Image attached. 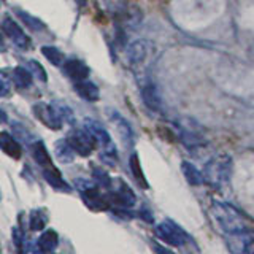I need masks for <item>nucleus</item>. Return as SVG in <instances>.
<instances>
[{
    "label": "nucleus",
    "mask_w": 254,
    "mask_h": 254,
    "mask_svg": "<svg viewBox=\"0 0 254 254\" xmlns=\"http://www.w3.org/2000/svg\"><path fill=\"white\" fill-rule=\"evenodd\" d=\"M27 68L34 73V76H37L40 81H43V83H46L48 81V76H46V70L43 68V65L40 62H37V61H29L27 62Z\"/></svg>",
    "instance_id": "27"
},
{
    "label": "nucleus",
    "mask_w": 254,
    "mask_h": 254,
    "mask_svg": "<svg viewBox=\"0 0 254 254\" xmlns=\"http://www.w3.org/2000/svg\"><path fill=\"white\" fill-rule=\"evenodd\" d=\"M108 198L111 205L121 206V208H130V206H133L135 202H137L132 189L127 186L124 181L119 183V188H115V190H111Z\"/></svg>",
    "instance_id": "10"
},
{
    "label": "nucleus",
    "mask_w": 254,
    "mask_h": 254,
    "mask_svg": "<svg viewBox=\"0 0 254 254\" xmlns=\"http://www.w3.org/2000/svg\"><path fill=\"white\" fill-rule=\"evenodd\" d=\"M54 107L58 108L61 118L64 119V123H71L73 121V111H71L70 107H67L65 103H59V102H53Z\"/></svg>",
    "instance_id": "28"
},
{
    "label": "nucleus",
    "mask_w": 254,
    "mask_h": 254,
    "mask_svg": "<svg viewBox=\"0 0 254 254\" xmlns=\"http://www.w3.org/2000/svg\"><path fill=\"white\" fill-rule=\"evenodd\" d=\"M129 167H130V170L133 173V178L138 181V185L143 186V188H148V183H146V178H145V175H143V170H141V167H140V159L138 156L132 153L130 159H129Z\"/></svg>",
    "instance_id": "25"
},
{
    "label": "nucleus",
    "mask_w": 254,
    "mask_h": 254,
    "mask_svg": "<svg viewBox=\"0 0 254 254\" xmlns=\"http://www.w3.org/2000/svg\"><path fill=\"white\" fill-rule=\"evenodd\" d=\"M54 151H56V156H58V159L61 162L64 164H68L73 161V157H75V149L70 146V143L65 140H59L58 143H56V146H54Z\"/></svg>",
    "instance_id": "21"
},
{
    "label": "nucleus",
    "mask_w": 254,
    "mask_h": 254,
    "mask_svg": "<svg viewBox=\"0 0 254 254\" xmlns=\"http://www.w3.org/2000/svg\"><path fill=\"white\" fill-rule=\"evenodd\" d=\"M62 71L73 83L87 79V78H89V75H91L89 67H87L86 64L83 61H79V59H67L65 62H64V65H62Z\"/></svg>",
    "instance_id": "11"
},
{
    "label": "nucleus",
    "mask_w": 254,
    "mask_h": 254,
    "mask_svg": "<svg viewBox=\"0 0 254 254\" xmlns=\"http://www.w3.org/2000/svg\"><path fill=\"white\" fill-rule=\"evenodd\" d=\"M211 213H213L214 221H216V224L227 237L250 232L248 226L245 224L243 216L232 205L224 203V202H214L211 206Z\"/></svg>",
    "instance_id": "1"
},
{
    "label": "nucleus",
    "mask_w": 254,
    "mask_h": 254,
    "mask_svg": "<svg viewBox=\"0 0 254 254\" xmlns=\"http://www.w3.org/2000/svg\"><path fill=\"white\" fill-rule=\"evenodd\" d=\"M34 113L40 123H43L46 127H50L53 130H59L61 127L65 124L64 119L61 118L58 108L54 107V103H43V102L35 103Z\"/></svg>",
    "instance_id": "7"
},
{
    "label": "nucleus",
    "mask_w": 254,
    "mask_h": 254,
    "mask_svg": "<svg viewBox=\"0 0 254 254\" xmlns=\"http://www.w3.org/2000/svg\"><path fill=\"white\" fill-rule=\"evenodd\" d=\"M42 53H43L45 58L50 61L53 65H56V67L64 65V62H65V58H64L62 51H59L56 46H43Z\"/></svg>",
    "instance_id": "26"
},
{
    "label": "nucleus",
    "mask_w": 254,
    "mask_h": 254,
    "mask_svg": "<svg viewBox=\"0 0 254 254\" xmlns=\"http://www.w3.org/2000/svg\"><path fill=\"white\" fill-rule=\"evenodd\" d=\"M58 243H59V237L54 230H45V232L40 235V238L37 240V251L40 253H51L58 248Z\"/></svg>",
    "instance_id": "18"
},
{
    "label": "nucleus",
    "mask_w": 254,
    "mask_h": 254,
    "mask_svg": "<svg viewBox=\"0 0 254 254\" xmlns=\"http://www.w3.org/2000/svg\"><path fill=\"white\" fill-rule=\"evenodd\" d=\"M76 189H78L79 195H81V198L84 200V203L89 206L91 210L102 211V210H107L111 205L108 195L102 194L99 185H94V183L87 181V180H78Z\"/></svg>",
    "instance_id": "4"
},
{
    "label": "nucleus",
    "mask_w": 254,
    "mask_h": 254,
    "mask_svg": "<svg viewBox=\"0 0 254 254\" xmlns=\"http://www.w3.org/2000/svg\"><path fill=\"white\" fill-rule=\"evenodd\" d=\"M18 16H19V19H21L24 24H26V27H27V29L34 30V32H43V30H46L45 22H43V21H40L38 18H35V16H32L30 13H26V11L18 10Z\"/></svg>",
    "instance_id": "22"
},
{
    "label": "nucleus",
    "mask_w": 254,
    "mask_h": 254,
    "mask_svg": "<svg viewBox=\"0 0 254 254\" xmlns=\"http://www.w3.org/2000/svg\"><path fill=\"white\" fill-rule=\"evenodd\" d=\"M13 242H14V245H16V248L21 250V245H22V242H24V234L21 232V229H19V227H14V229H13Z\"/></svg>",
    "instance_id": "30"
},
{
    "label": "nucleus",
    "mask_w": 254,
    "mask_h": 254,
    "mask_svg": "<svg viewBox=\"0 0 254 254\" xmlns=\"http://www.w3.org/2000/svg\"><path fill=\"white\" fill-rule=\"evenodd\" d=\"M43 177L46 180L48 185H51L54 189H58V190H65V192H70V186H68V183L62 178V175L61 172L56 169L54 165L51 167H46V169H43Z\"/></svg>",
    "instance_id": "16"
},
{
    "label": "nucleus",
    "mask_w": 254,
    "mask_h": 254,
    "mask_svg": "<svg viewBox=\"0 0 254 254\" xmlns=\"http://www.w3.org/2000/svg\"><path fill=\"white\" fill-rule=\"evenodd\" d=\"M0 148H2L3 153L11 159H19L22 156V148L18 143V138H16L14 135H10L8 132L0 133Z\"/></svg>",
    "instance_id": "14"
},
{
    "label": "nucleus",
    "mask_w": 254,
    "mask_h": 254,
    "mask_svg": "<svg viewBox=\"0 0 254 254\" xmlns=\"http://www.w3.org/2000/svg\"><path fill=\"white\" fill-rule=\"evenodd\" d=\"M48 222V218L43 210H34L29 216V229L38 232V230H43Z\"/></svg>",
    "instance_id": "23"
},
{
    "label": "nucleus",
    "mask_w": 254,
    "mask_h": 254,
    "mask_svg": "<svg viewBox=\"0 0 254 254\" xmlns=\"http://www.w3.org/2000/svg\"><path fill=\"white\" fill-rule=\"evenodd\" d=\"M75 3H76L79 8H83V6H86V5H87V0H75Z\"/></svg>",
    "instance_id": "32"
},
{
    "label": "nucleus",
    "mask_w": 254,
    "mask_h": 254,
    "mask_svg": "<svg viewBox=\"0 0 254 254\" xmlns=\"http://www.w3.org/2000/svg\"><path fill=\"white\" fill-rule=\"evenodd\" d=\"M29 148H30L32 156H34V159H35V162H37L40 167H42V169H46V167H51V165H53L51 154L48 153V149H46V146L43 145V141L35 140Z\"/></svg>",
    "instance_id": "17"
},
{
    "label": "nucleus",
    "mask_w": 254,
    "mask_h": 254,
    "mask_svg": "<svg viewBox=\"0 0 254 254\" xmlns=\"http://www.w3.org/2000/svg\"><path fill=\"white\" fill-rule=\"evenodd\" d=\"M67 141L70 143V146L75 149V153L79 156H91L94 153V149L97 148V140H95L94 135L86 130L84 127L81 129H73L67 135Z\"/></svg>",
    "instance_id": "5"
},
{
    "label": "nucleus",
    "mask_w": 254,
    "mask_h": 254,
    "mask_svg": "<svg viewBox=\"0 0 254 254\" xmlns=\"http://www.w3.org/2000/svg\"><path fill=\"white\" fill-rule=\"evenodd\" d=\"M32 79H34V73L26 67H14L11 71V83H14V86L19 87V89L30 87Z\"/></svg>",
    "instance_id": "19"
},
{
    "label": "nucleus",
    "mask_w": 254,
    "mask_h": 254,
    "mask_svg": "<svg viewBox=\"0 0 254 254\" xmlns=\"http://www.w3.org/2000/svg\"><path fill=\"white\" fill-rule=\"evenodd\" d=\"M156 235H157V238H161L164 243L170 245V246H183L189 240L188 234L172 219H165L161 222V224H157Z\"/></svg>",
    "instance_id": "6"
},
{
    "label": "nucleus",
    "mask_w": 254,
    "mask_h": 254,
    "mask_svg": "<svg viewBox=\"0 0 254 254\" xmlns=\"http://www.w3.org/2000/svg\"><path fill=\"white\" fill-rule=\"evenodd\" d=\"M230 173H232V157L224 154V156L213 157L205 165L203 177H205V183H208V185L214 188H221L230 180Z\"/></svg>",
    "instance_id": "3"
},
{
    "label": "nucleus",
    "mask_w": 254,
    "mask_h": 254,
    "mask_svg": "<svg viewBox=\"0 0 254 254\" xmlns=\"http://www.w3.org/2000/svg\"><path fill=\"white\" fill-rule=\"evenodd\" d=\"M151 53V45L148 42H135L129 46L127 50V59H129L130 65H141L146 61V58Z\"/></svg>",
    "instance_id": "12"
},
{
    "label": "nucleus",
    "mask_w": 254,
    "mask_h": 254,
    "mask_svg": "<svg viewBox=\"0 0 254 254\" xmlns=\"http://www.w3.org/2000/svg\"><path fill=\"white\" fill-rule=\"evenodd\" d=\"M83 127L86 130H89L95 140H97V145L100 146L102 153H100V159L103 162H107L108 165H115L118 162V153H116V146L113 140H111L110 133L103 129V126L95 121V119H84Z\"/></svg>",
    "instance_id": "2"
},
{
    "label": "nucleus",
    "mask_w": 254,
    "mask_h": 254,
    "mask_svg": "<svg viewBox=\"0 0 254 254\" xmlns=\"http://www.w3.org/2000/svg\"><path fill=\"white\" fill-rule=\"evenodd\" d=\"M94 178H95V181H97L99 186L105 188V189H110L111 188V178L103 170L94 169Z\"/></svg>",
    "instance_id": "29"
},
{
    "label": "nucleus",
    "mask_w": 254,
    "mask_h": 254,
    "mask_svg": "<svg viewBox=\"0 0 254 254\" xmlns=\"http://www.w3.org/2000/svg\"><path fill=\"white\" fill-rule=\"evenodd\" d=\"M75 92L86 102H97L100 99V91L89 78L75 83Z\"/></svg>",
    "instance_id": "15"
},
{
    "label": "nucleus",
    "mask_w": 254,
    "mask_h": 254,
    "mask_svg": "<svg viewBox=\"0 0 254 254\" xmlns=\"http://www.w3.org/2000/svg\"><path fill=\"white\" fill-rule=\"evenodd\" d=\"M141 99H143V103L146 105V108L151 111H159L162 107L161 95H159L156 86L151 81H148L141 87Z\"/></svg>",
    "instance_id": "13"
},
{
    "label": "nucleus",
    "mask_w": 254,
    "mask_h": 254,
    "mask_svg": "<svg viewBox=\"0 0 254 254\" xmlns=\"http://www.w3.org/2000/svg\"><path fill=\"white\" fill-rule=\"evenodd\" d=\"M8 91H10V83H8L6 73H5V71H2V95H3V97L8 94Z\"/></svg>",
    "instance_id": "31"
},
{
    "label": "nucleus",
    "mask_w": 254,
    "mask_h": 254,
    "mask_svg": "<svg viewBox=\"0 0 254 254\" xmlns=\"http://www.w3.org/2000/svg\"><path fill=\"white\" fill-rule=\"evenodd\" d=\"M11 127H13V135H14V137L18 138V140H21V141H24L27 146H30L35 140H38V138L34 137V133H32L30 130H27V127H24L19 123H13Z\"/></svg>",
    "instance_id": "24"
},
{
    "label": "nucleus",
    "mask_w": 254,
    "mask_h": 254,
    "mask_svg": "<svg viewBox=\"0 0 254 254\" xmlns=\"http://www.w3.org/2000/svg\"><path fill=\"white\" fill-rule=\"evenodd\" d=\"M107 115H108V119L111 123L115 124L116 127V130H118V135L121 137L123 143L126 145V148H130L133 146V143H135V135H133V130H132V127L129 124V121L119 113V111L113 110V108H108L107 110Z\"/></svg>",
    "instance_id": "8"
},
{
    "label": "nucleus",
    "mask_w": 254,
    "mask_h": 254,
    "mask_svg": "<svg viewBox=\"0 0 254 254\" xmlns=\"http://www.w3.org/2000/svg\"><path fill=\"white\" fill-rule=\"evenodd\" d=\"M2 30L3 34L11 40V43L14 46H18L19 50H29L32 42L30 38L26 35V32L22 30L19 24H16L11 18H5L2 21Z\"/></svg>",
    "instance_id": "9"
},
{
    "label": "nucleus",
    "mask_w": 254,
    "mask_h": 254,
    "mask_svg": "<svg viewBox=\"0 0 254 254\" xmlns=\"http://www.w3.org/2000/svg\"><path fill=\"white\" fill-rule=\"evenodd\" d=\"M181 170H183V175H185V178L188 180L189 185L192 186H200L205 183V177H203V172H200L197 169L194 164H190L188 161H185L181 164Z\"/></svg>",
    "instance_id": "20"
}]
</instances>
